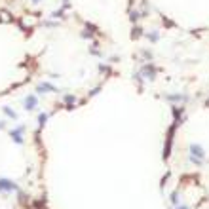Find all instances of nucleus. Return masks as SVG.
Here are the masks:
<instances>
[{
  "label": "nucleus",
  "instance_id": "1",
  "mask_svg": "<svg viewBox=\"0 0 209 209\" xmlns=\"http://www.w3.org/2000/svg\"><path fill=\"white\" fill-rule=\"evenodd\" d=\"M203 158H205V152L200 145H196V143H192L190 145V162H194L196 166H202L203 163Z\"/></svg>",
  "mask_w": 209,
  "mask_h": 209
},
{
  "label": "nucleus",
  "instance_id": "2",
  "mask_svg": "<svg viewBox=\"0 0 209 209\" xmlns=\"http://www.w3.org/2000/svg\"><path fill=\"white\" fill-rule=\"evenodd\" d=\"M141 74H143V78H147V80H156V74H158V67L154 63H145L141 67V70H139Z\"/></svg>",
  "mask_w": 209,
  "mask_h": 209
},
{
  "label": "nucleus",
  "instance_id": "3",
  "mask_svg": "<svg viewBox=\"0 0 209 209\" xmlns=\"http://www.w3.org/2000/svg\"><path fill=\"white\" fill-rule=\"evenodd\" d=\"M163 99L169 101V103H186V101H188V95H184V93H173V95H166Z\"/></svg>",
  "mask_w": 209,
  "mask_h": 209
},
{
  "label": "nucleus",
  "instance_id": "4",
  "mask_svg": "<svg viewBox=\"0 0 209 209\" xmlns=\"http://www.w3.org/2000/svg\"><path fill=\"white\" fill-rule=\"evenodd\" d=\"M0 190H4V192H14V190H17V184L12 183L10 179H0Z\"/></svg>",
  "mask_w": 209,
  "mask_h": 209
},
{
  "label": "nucleus",
  "instance_id": "5",
  "mask_svg": "<svg viewBox=\"0 0 209 209\" xmlns=\"http://www.w3.org/2000/svg\"><path fill=\"white\" fill-rule=\"evenodd\" d=\"M23 131H25L23 126H17L15 129H12V137H14V141L17 143V145H21V143H23Z\"/></svg>",
  "mask_w": 209,
  "mask_h": 209
},
{
  "label": "nucleus",
  "instance_id": "6",
  "mask_svg": "<svg viewBox=\"0 0 209 209\" xmlns=\"http://www.w3.org/2000/svg\"><path fill=\"white\" fill-rule=\"evenodd\" d=\"M36 91H38V93H42V91H44V93H46V91H51V93H57V87L53 86V84H50V82H42V84H40V86L36 87Z\"/></svg>",
  "mask_w": 209,
  "mask_h": 209
},
{
  "label": "nucleus",
  "instance_id": "7",
  "mask_svg": "<svg viewBox=\"0 0 209 209\" xmlns=\"http://www.w3.org/2000/svg\"><path fill=\"white\" fill-rule=\"evenodd\" d=\"M36 105H38V99H36V95H29L27 99H25V108H27V111H34V108H36Z\"/></svg>",
  "mask_w": 209,
  "mask_h": 209
},
{
  "label": "nucleus",
  "instance_id": "8",
  "mask_svg": "<svg viewBox=\"0 0 209 209\" xmlns=\"http://www.w3.org/2000/svg\"><path fill=\"white\" fill-rule=\"evenodd\" d=\"M147 38H148L150 42H158V40H160V34H158V30H152V32H148V34H147Z\"/></svg>",
  "mask_w": 209,
  "mask_h": 209
},
{
  "label": "nucleus",
  "instance_id": "9",
  "mask_svg": "<svg viewBox=\"0 0 209 209\" xmlns=\"http://www.w3.org/2000/svg\"><path fill=\"white\" fill-rule=\"evenodd\" d=\"M2 111H4V114H6L8 118H12V120H15V118H17V114H15V112H14V111H12V108H10V107H4Z\"/></svg>",
  "mask_w": 209,
  "mask_h": 209
},
{
  "label": "nucleus",
  "instance_id": "10",
  "mask_svg": "<svg viewBox=\"0 0 209 209\" xmlns=\"http://www.w3.org/2000/svg\"><path fill=\"white\" fill-rule=\"evenodd\" d=\"M65 103L69 105V108H72V103H76V95H65Z\"/></svg>",
  "mask_w": 209,
  "mask_h": 209
},
{
  "label": "nucleus",
  "instance_id": "11",
  "mask_svg": "<svg viewBox=\"0 0 209 209\" xmlns=\"http://www.w3.org/2000/svg\"><path fill=\"white\" fill-rule=\"evenodd\" d=\"M141 27H133V34H131V38H141Z\"/></svg>",
  "mask_w": 209,
  "mask_h": 209
},
{
  "label": "nucleus",
  "instance_id": "12",
  "mask_svg": "<svg viewBox=\"0 0 209 209\" xmlns=\"http://www.w3.org/2000/svg\"><path fill=\"white\" fill-rule=\"evenodd\" d=\"M139 17H141V12L139 10H133L131 12V21H139Z\"/></svg>",
  "mask_w": 209,
  "mask_h": 209
},
{
  "label": "nucleus",
  "instance_id": "13",
  "mask_svg": "<svg viewBox=\"0 0 209 209\" xmlns=\"http://www.w3.org/2000/svg\"><path fill=\"white\" fill-rule=\"evenodd\" d=\"M38 122H40V126H44V124L48 122V114H40L38 116Z\"/></svg>",
  "mask_w": 209,
  "mask_h": 209
},
{
  "label": "nucleus",
  "instance_id": "14",
  "mask_svg": "<svg viewBox=\"0 0 209 209\" xmlns=\"http://www.w3.org/2000/svg\"><path fill=\"white\" fill-rule=\"evenodd\" d=\"M171 202H173L175 205L179 203V194H177V192H173V194H171Z\"/></svg>",
  "mask_w": 209,
  "mask_h": 209
},
{
  "label": "nucleus",
  "instance_id": "15",
  "mask_svg": "<svg viewBox=\"0 0 209 209\" xmlns=\"http://www.w3.org/2000/svg\"><path fill=\"white\" fill-rule=\"evenodd\" d=\"M44 27H57V23H53V21H44Z\"/></svg>",
  "mask_w": 209,
  "mask_h": 209
},
{
  "label": "nucleus",
  "instance_id": "16",
  "mask_svg": "<svg viewBox=\"0 0 209 209\" xmlns=\"http://www.w3.org/2000/svg\"><path fill=\"white\" fill-rule=\"evenodd\" d=\"M162 21H163V25H167V27H173V25H175V23H173V21H169V19H166V17H163Z\"/></svg>",
  "mask_w": 209,
  "mask_h": 209
},
{
  "label": "nucleus",
  "instance_id": "17",
  "mask_svg": "<svg viewBox=\"0 0 209 209\" xmlns=\"http://www.w3.org/2000/svg\"><path fill=\"white\" fill-rule=\"evenodd\" d=\"M143 57H145V59H152V51H143Z\"/></svg>",
  "mask_w": 209,
  "mask_h": 209
},
{
  "label": "nucleus",
  "instance_id": "18",
  "mask_svg": "<svg viewBox=\"0 0 209 209\" xmlns=\"http://www.w3.org/2000/svg\"><path fill=\"white\" fill-rule=\"evenodd\" d=\"M30 2H32V4H40V2H42V0H30Z\"/></svg>",
  "mask_w": 209,
  "mask_h": 209
},
{
  "label": "nucleus",
  "instance_id": "19",
  "mask_svg": "<svg viewBox=\"0 0 209 209\" xmlns=\"http://www.w3.org/2000/svg\"><path fill=\"white\" fill-rule=\"evenodd\" d=\"M177 209H188V207H186V205H181V207H177Z\"/></svg>",
  "mask_w": 209,
  "mask_h": 209
},
{
  "label": "nucleus",
  "instance_id": "20",
  "mask_svg": "<svg viewBox=\"0 0 209 209\" xmlns=\"http://www.w3.org/2000/svg\"><path fill=\"white\" fill-rule=\"evenodd\" d=\"M0 129H4V122H0Z\"/></svg>",
  "mask_w": 209,
  "mask_h": 209
},
{
  "label": "nucleus",
  "instance_id": "21",
  "mask_svg": "<svg viewBox=\"0 0 209 209\" xmlns=\"http://www.w3.org/2000/svg\"><path fill=\"white\" fill-rule=\"evenodd\" d=\"M207 105H209V99H207Z\"/></svg>",
  "mask_w": 209,
  "mask_h": 209
}]
</instances>
